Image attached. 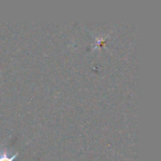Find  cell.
Returning <instances> with one entry per match:
<instances>
[{
	"label": "cell",
	"instance_id": "cell-1",
	"mask_svg": "<svg viewBox=\"0 0 161 161\" xmlns=\"http://www.w3.org/2000/svg\"><path fill=\"white\" fill-rule=\"evenodd\" d=\"M17 156H18V154L16 153L10 157V156H8V154L6 150H3L0 153V161H13Z\"/></svg>",
	"mask_w": 161,
	"mask_h": 161
}]
</instances>
